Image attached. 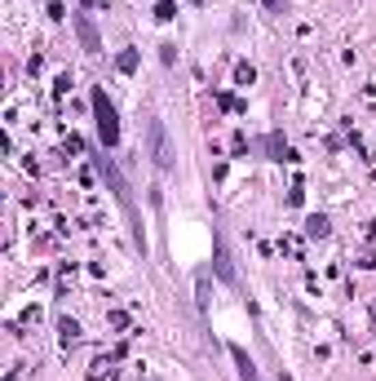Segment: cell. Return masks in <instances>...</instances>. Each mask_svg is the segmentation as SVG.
Here are the masks:
<instances>
[{
  "instance_id": "9c48e42d",
  "label": "cell",
  "mask_w": 376,
  "mask_h": 381,
  "mask_svg": "<svg viewBox=\"0 0 376 381\" xmlns=\"http://www.w3.org/2000/svg\"><path fill=\"white\" fill-rule=\"evenodd\" d=\"M261 5H266V9H275V14H284V9H288V0H261Z\"/></svg>"
},
{
  "instance_id": "7a4b0ae2",
  "label": "cell",
  "mask_w": 376,
  "mask_h": 381,
  "mask_svg": "<svg viewBox=\"0 0 376 381\" xmlns=\"http://www.w3.org/2000/svg\"><path fill=\"white\" fill-rule=\"evenodd\" d=\"M98 173H102V178H107V187L116 191V200H120V204H124V209H129V218L137 222V213H133V200H129V182H124V178H120V173H116V164H111V155H98Z\"/></svg>"
},
{
  "instance_id": "5b68a950",
  "label": "cell",
  "mask_w": 376,
  "mask_h": 381,
  "mask_svg": "<svg viewBox=\"0 0 376 381\" xmlns=\"http://www.w3.org/2000/svg\"><path fill=\"white\" fill-rule=\"evenodd\" d=\"M230 359L239 364V377H243V381H261V377H257V364L248 359V350H243V346H230Z\"/></svg>"
},
{
  "instance_id": "ba28073f",
  "label": "cell",
  "mask_w": 376,
  "mask_h": 381,
  "mask_svg": "<svg viewBox=\"0 0 376 381\" xmlns=\"http://www.w3.org/2000/svg\"><path fill=\"white\" fill-rule=\"evenodd\" d=\"M75 337H80V328H75V319H62V341H67V346H71Z\"/></svg>"
},
{
  "instance_id": "6da1fadb",
  "label": "cell",
  "mask_w": 376,
  "mask_h": 381,
  "mask_svg": "<svg viewBox=\"0 0 376 381\" xmlns=\"http://www.w3.org/2000/svg\"><path fill=\"white\" fill-rule=\"evenodd\" d=\"M89 102H93V120H98L102 146H120V116H116V107H111V98L102 94V89H93Z\"/></svg>"
},
{
  "instance_id": "277c9868",
  "label": "cell",
  "mask_w": 376,
  "mask_h": 381,
  "mask_svg": "<svg viewBox=\"0 0 376 381\" xmlns=\"http://www.w3.org/2000/svg\"><path fill=\"white\" fill-rule=\"evenodd\" d=\"M75 31H80V40H84V49H89V53H98V49H102L98 31H93V23H89L84 14H75Z\"/></svg>"
},
{
  "instance_id": "8992f818",
  "label": "cell",
  "mask_w": 376,
  "mask_h": 381,
  "mask_svg": "<svg viewBox=\"0 0 376 381\" xmlns=\"http://www.w3.org/2000/svg\"><path fill=\"white\" fill-rule=\"evenodd\" d=\"M213 262H217V275H221L226 284H230V280H234V271H230V257H226V248H221V244H217V257H213Z\"/></svg>"
},
{
  "instance_id": "3957f363",
  "label": "cell",
  "mask_w": 376,
  "mask_h": 381,
  "mask_svg": "<svg viewBox=\"0 0 376 381\" xmlns=\"http://www.w3.org/2000/svg\"><path fill=\"white\" fill-rule=\"evenodd\" d=\"M146 133H150V160H155V169H168V164H173V151H168V133H164V124H159V120H150Z\"/></svg>"
},
{
  "instance_id": "52a82bcc",
  "label": "cell",
  "mask_w": 376,
  "mask_h": 381,
  "mask_svg": "<svg viewBox=\"0 0 376 381\" xmlns=\"http://www.w3.org/2000/svg\"><path fill=\"white\" fill-rule=\"evenodd\" d=\"M116 67H120V71H137V53H133V49H124V53L116 58Z\"/></svg>"
}]
</instances>
